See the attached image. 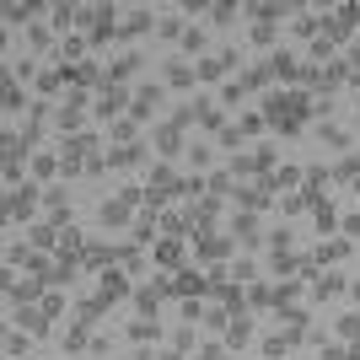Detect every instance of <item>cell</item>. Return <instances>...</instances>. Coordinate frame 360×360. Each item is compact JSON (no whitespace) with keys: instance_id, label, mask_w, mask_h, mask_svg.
I'll use <instances>...</instances> for the list:
<instances>
[{"instance_id":"15","label":"cell","mask_w":360,"mask_h":360,"mask_svg":"<svg viewBox=\"0 0 360 360\" xmlns=\"http://www.w3.org/2000/svg\"><path fill=\"white\" fill-rule=\"evenodd\" d=\"M156 333H162V323H150V317H146V323H135V328H129V339H135V345H146V339H156Z\"/></svg>"},{"instance_id":"17","label":"cell","mask_w":360,"mask_h":360,"mask_svg":"<svg viewBox=\"0 0 360 360\" xmlns=\"http://www.w3.org/2000/svg\"><path fill=\"white\" fill-rule=\"evenodd\" d=\"M86 345H91V339H86V323H75V328L65 333V349H86Z\"/></svg>"},{"instance_id":"4","label":"cell","mask_w":360,"mask_h":360,"mask_svg":"<svg viewBox=\"0 0 360 360\" xmlns=\"http://www.w3.org/2000/svg\"><path fill=\"white\" fill-rule=\"evenodd\" d=\"M119 108H124V86H103L97 91V119H113Z\"/></svg>"},{"instance_id":"22","label":"cell","mask_w":360,"mask_h":360,"mask_svg":"<svg viewBox=\"0 0 360 360\" xmlns=\"http://www.w3.org/2000/svg\"><path fill=\"white\" fill-rule=\"evenodd\" d=\"M38 16V6H6V22H32Z\"/></svg>"},{"instance_id":"23","label":"cell","mask_w":360,"mask_h":360,"mask_svg":"<svg viewBox=\"0 0 360 360\" xmlns=\"http://www.w3.org/2000/svg\"><path fill=\"white\" fill-rule=\"evenodd\" d=\"M183 49H188V54H199V49H205V27H188V32H183Z\"/></svg>"},{"instance_id":"28","label":"cell","mask_w":360,"mask_h":360,"mask_svg":"<svg viewBox=\"0 0 360 360\" xmlns=\"http://www.w3.org/2000/svg\"><path fill=\"white\" fill-rule=\"evenodd\" d=\"M285 345H290V339H280V333H274V339H264V355H269V360L285 355Z\"/></svg>"},{"instance_id":"26","label":"cell","mask_w":360,"mask_h":360,"mask_svg":"<svg viewBox=\"0 0 360 360\" xmlns=\"http://www.w3.org/2000/svg\"><path fill=\"white\" fill-rule=\"evenodd\" d=\"M32 248H60V242H54V231H49V226H32Z\"/></svg>"},{"instance_id":"19","label":"cell","mask_w":360,"mask_h":360,"mask_svg":"<svg viewBox=\"0 0 360 360\" xmlns=\"http://www.w3.org/2000/svg\"><path fill=\"white\" fill-rule=\"evenodd\" d=\"M221 97H226V103H242V97H248V81H242V75H237V81H226Z\"/></svg>"},{"instance_id":"2","label":"cell","mask_w":360,"mask_h":360,"mask_svg":"<svg viewBox=\"0 0 360 360\" xmlns=\"http://www.w3.org/2000/svg\"><path fill=\"white\" fill-rule=\"evenodd\" d=\"M156 108H162V86H140L135 91V108H129V119H150V113H156Z\"/></svg>"},{"instance_id":"9","label":"cell","mask_w":360,"mask_h":360,"mask_svg":"<svg viewBox=\"0 0 360 360\" xmlns=\"http://www.w3.org/2000/svg\"><path fill=\"white\" fill-rule=\"evenodd\" d=\"M140 75V54H124L119 65H113V86H124V81H135Z\"/></svg>"},{"instance_id":"13","label":"cell","mask_w":360,"mask_h":360,"mask_svg":"<svg viewBox=\"0 0 360 360\" xmlns=\"http://www.w3.org/2000/svg\"><path fill=\"white\" fill-rule=\"evenodd\" d=\"M264 199H269V194H264V188H237V205H242V210H258Z\"/></svg>"},{"instance_id":"3","label":"cell","mask_w":360,"mask_h":360,"mask_svg":"<svg viewBox=\"0 0 360 360\" xmlns=\"http://www.w3.org/2000/svg\"><path fill=\"white\" fill-rule=\"evenodd\" d=\"M32 194H38L32 183H22V188H11V199H6V215H11V221H16V215L27 221V215H32Z\"/></svg>"},{"instance_id":"14","label":"cell","mask_w":360,"mask_h":360,"mask_svg":"<svg viewBox=\"0 0 360 360\" xmlns=\"http://www.w3.org/2000/svg\"><path fill=\"white\" fill-rule=\"evenodd\" d=\"M199 253H205V258H221V253H231V242H221V237H199Z\"/></svg>"},{"instance_id":"21","label":"cell","mask_w":360,"mask_h":360,"mask_svg":"<svg viewBox=\"0 0 360 360\" xmlns=\"http://www.w3.org/2000/svg\"><path fill=\"white\" fill-rule=\"evenodd\" d=\"M27 345H32V333H22V328L6 339V349H11V355H27Z\"/></svg>"},{"instance_id":"11","label":"cell","mask_w":360,"mask_h":360,"mask_svg":"<svg viewBox=\"0 0 360 360\" xmlns=\"http://www.w3.org/2000/svg\"><path fill=\"white\" fill-rule=\"evenodd\" d=\"M172 290H194V296H199V290H205V274H199V269H183Z\"/></svg>"},{"instance_id":"29","label":"cell","mask_w":360,"mask_h":360,"mask_svg":"<svg viewBox=\"0 0 360 360\" xmlns=\"http://www.w3.org/2000/svg\"><path fill=\"white\" fill-rule=\"evenodd\" d=\"M253 44H274V22H258V27H253Z\"/></svg>"},{"instance_id":"16","label":"cell","mask_w":360,"mask_h":360,"mask_svg":"<svg viewBox=\"0 0 360 360\" xmlns=\"http://www.w3.org/2000/svg\"><path fill=\"white\" fill-rule=\"evenodd\" d=\"M38 296V280H11V301H32Z\"/></svg>"},{"instance_id":"8","label":"cell","mask_w":360,"mask_h":360,"mask_svg":"<svg viewBox=\"0 0 360 360\" xmlns=\"http://www.w3.org/2000/svg\"><path fill=\"white\" fill-rule=\"evenodd\" d=\"M183 16H162V27H156V38H162V44H183Z\"/></svg>"},{"instance_id":"33","label":"cell","mask_w":360,"mask_h":360,"mask_svg":"<svg viewBox=\"0 0 360 360\" xmlns=\"http://www.w3.org/2000/svg\"><path fill=\"white\" fill-rule=\"evenodd\" d=\"M345 360H360V349H349V355H345Z\"/></svg>"},{"instance_id":"6","label":"cell","mask_w":360,"mask_h":360,"mask_svg":"<svg viewBox=\"0 0 360 360\" xmlns=\"http://www.w3.org/2000/svg\"><path fill=\"white\" fill-rule=\"evenodd\" d=\"M194 65H172V70H167V86H172V91H188V86H194Z\"/></svg>"},{"instance_id":"1","label":"cell","mask_w":360,"mask_h":360,"mask_svg":"<svg viewBox=\"0 0 360 360\" xmlns=\"http://www.w3.org/2000/svg\"><path fill=\"white\" fill-rule=\"evenodd\" d=\"M156 27H162V16L140 6V11H129V22H124V38H146V32H156Z\"/></svg>"},{"instance_id":"12","label":"cell","mask_w":360,"mask_h":360,"mask_svg":"<svg viewBox=\"0 0 360 360\" xmlns=\"http://www.w3.org/2000/svg\"><path fill=\"white\" fill-rule=\"evenodd\" d=\"M248 339H253V328H248V317H237V323L226 328V345H248Z\"/></svg>"},{"instance_id":"10","label":"cell","mask_w":360,"mask_h":360,"mask_svg":"<svg viewBox=\"0 0 360 360\" xmlns=\"http://www.w3.org/2000/svg\"><path fill=\"white\" fill-rule=\"evenodd\" d=\"M156 146H162V156H172V150H183V129H172V124H162V129H156Z\"/></svg>"},{"instance_id":"18","label":"cell","mask_w":360,"mask_h":360,"mask_svg":"<svg viewBox=\"0 0 360 360\" xmlns=\"http://www.w3.org/2000/svg\"><path fill=\"white\" fill-rule=\"evenodd\" d=\"M237 237L242 242H258V221H253V215H237Z\"/></svg>"},{"instance_id":"34","label":"cell","mask_w":360,"mask_h":360,"mask_svg":"<svg viewBox=\"0 0 360 360\" xmlns=\"http://www.w3.org/2000/svg\"><path fill=\"white\" fill-rule=\"evenodd\" d=\"M140 360H150V355H140Z\"/></svg>"},{"instance_id":"24","label":"cell","mask_w":360,"mask_h":360,"mask_svg":"<svg viewBox=\"0 0 360 360\" xmlns=\"http://www.w3.org/2000/svg\"><path fill=\"white\" fill-rule=\"evenodd\" d=\"M312 290H317V296H339L345 285H339V274H328V280H312Z\"/></svg>"},{"instance_id":"20","label":"cell","mask_w":360,"mask_h":360,"mask_svg":"<svg viewBox=\"0 0 360 360\" xmlns=\"http://www.w3.org/2000/svg\"><path fill=\"white\" fill-rule=\"evenodd\" d=\"M178 253H183V242H172V237L156 248V258H162V264H178Z\"/></svg>"},{"instance_id":"5","label":"cell","mask_w":360,"mask_h":360,"mask_svg":"<svg viewBox=\"0 0 360 360\" xmlns=\"http://www.w3.org/2000/svg\"><path fill=\"white\" fill-rule=\"evenodd\" d=\"M97 296H103V301H124V296H129V285H124V274H103V285H97Z\"/></svg>"},{"instance_id":"7","label":"cell","mask_w":360,"mask_h":360,"mask_svg":"<svg viewBox=\"0 0 360 360\" xmlns=\"http://www.w3.org/2000/svg\"><path fill=\"white\" fill-rule=\"evenodd\" d=\"M199 124H205V129H226V124H221V103H210V97H199Z\"/></svg>"},{"instance_id":"31","label":"cell","mask_w":360,"mask_h":360,"mask_svg":"<svg viewBox=\"0 0 360 360\" xmlns=\"http://www.w3.org/2000/svg\"><path fill=\"white\" fill-rule=\"evenodd\" d=\"M339 333H345V339H360V317H339Z\"/></svg>"},{"instance_id":"32","label":"cell","mask_w":360,"mask_h":360,"mask_svg":"<svg viewBox=\"0 0 360 360\" xmlns=\"http://www.w3.org/2000/svg\"><path fill=\"white\" fill-rule=\"evenodd\" d=\"M349 65H355V81H360V49H355V60H349Z\"/></svg>"},{"instance_id":"30","label":"cell","mask_w":360,"mask_h":360,"mask_svg":"<svg viewBox=\"0 0 360 360\" xmlns=\"http://www.w3.org/2000/svg\"><path fill=\"white\" fill-rule=\"evenodd\" d=\"M113 140H135V119H119V124H113Z\"/></svg>"},{"instance_id":"27","label":"cell","mask_w":360,"mask_h":360,"mask_svg":"<svg viewBox=\"0 0 360 360\" xmlns=\"http://www.w3.org/2000/svg\"><path fill=\"white\" fill-rule=\"evenodd\" d=\"M317 27H323V22H317V16H296V38H312Z\"/></svg>"},{"instance_id":"25","label":"cell","mask_w":360,"mask_h":360,"mask_svg":"<svg viewBox=\"0 0 360 360\" xmlns=\"http://www.w3.org/2000/svg\"><path fill=\"white\" fill-rule=\"evenodd\" d=\"M323 140H328L333 150H345V146H349V135H345V129H333V124H323Z\"/></svg>"}]
</instances>
